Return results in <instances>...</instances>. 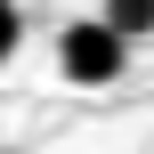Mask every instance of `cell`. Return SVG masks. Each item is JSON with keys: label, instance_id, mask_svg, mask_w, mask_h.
<instances>
[{"label": "cell", "instance_id": "cell-1", "mask_svg": "<svg viewBox=\"0 0 154 154\" xmlns=\"http://www.w3.org/2000/svg\"><path fill=\"white\" fill-rule=\"evenodd\" d=\"M57 65H65V81H81V89H114V81L130 73V41H122L106 16H81V24L57 32Z\"/></svg>", "mask_w": 154, "mask_h": 154}, {"label": "cell", "instance_id": "cell-3", "mask_svg": "<svg viewBox=\"0 0 154 154\" xmlns=\"http://www.w3.org/2000/svg\"><path fill=\"white\" fill-rule=\"evenodd\" d=\"M16 41H24V8H16V0H0V65L16 57Z\"/></svg>", "mask_w": 154, "mask_h": 154}, {"label": "cell", "instance_id": "cell-2", "mask_svg": "<svg viewBox=\"0 0 154 154\" xmlns=\"http://www.w3.org/2000/svg\"><path fill=\"white\" fill-rule=\"evenodd\" d=\"M106 24H114V32L138 49V41L154 32V0H106Z\"/></svg>", "mask_w": 154, "mask_h": 154}]
</instances>
